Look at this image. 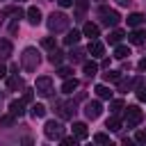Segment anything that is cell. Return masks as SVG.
Segmentation results:
<instances>
[{"label": "cell", "instance_id": "cell-40", "mask_svg": "<svg viewBox=\"0 0 146 146\" xmlns=\"http://www.w3.org/2000/svg\"><path fill=\"white\" fill-rule=\"evenodd\" d=\"M135 139H137L139 144H146V132H137V135H135Z\"/></svg>", "mask_w": 146, "mask_h": 146}, {"label": "cell", "instance_id": "cell-20", "mask_svg": "<svg viewBox=\"0 0 146 146\" xmlns=\"http://www.w3.org/2000/svg\"><path fill=\"white\" fill-rule=\"evenodd\" d=\"M96 96L98 98H103V100H110L112 98V91H110V87H105V84H96Z\"/></svg>", "mask_w": 146, "mask_h": 146}, {"label": "cell", "instance_id": "cell-6", "mask_svg": "<svg viewBox=\"0 0 146 146\" xmlns=\"http://www.w3.org/2000/svg\"><path fill=\"white\" fill-rule=\"evenodd\" d=\"M34 91H36V94H41V96H50V94L55 91V89H52V78H48V75H41V78H36Z\"/></svg>", "mask_w": 146, "mask_h": 146}, {"label": "cell", "instance_id": "cell-38", "mask_svg": "<svg viewBox=\"0 0 146 146\" xmlns=\"http://www.w3.org/2000/svg\"><path fill=\"white\" fill-rule=\"evenodd\" d=\"M137 98H139V100H146V87H144V82H141L139 89H137Z\"/></svg>", "mask_w": 146, "mask_h": 146}, {"label": "cell", "instance_id": "cell-13", "mask_svg": "<svg viewBox=\"0 0 146 146\" xmlns=\"http://www.w3.org/2000/svg\"><path fill=\"white\" fill-rule=\"evenodd\" d=\"M82 34H84V36H89V39H98V34H100V27H98L96 23H84V27H82Z\"/></svg>", "mask_w": 146, "mask_h": 146}, {"label": "cell", "instance_id": "cell-22", "mask_svg": "<svg viewBox=\"0 0 146 146\" xmlns=\"http://www.w3.org/2000/svg\"><path fill=\"white\" fill-rule=\"evenodd\" d=\"M9 55H11V41L0 39V59H7Z\"/></svg>", "mask_w": 146, "mask_h": 146}, {"label": "cell", "instance_id": "cell-43", "mask_svg": "<svg viewBox=\"0 0 146 146\" xmlns=\"http://www.w3.org/2000/svg\"><path fill=\"white\" fill-rule=\"evenodd\" d=\"M16 30H18V21H14V23L9 25V32H11V34H16Z\"/></svg>", "mask_w": 146, "mask_h": 146}, {"label": "cell", "instance_id": "cell-17", "mask_svg": "<svg viewBox=\"0 0 146 146\" xmlns=\"http://www.w3.org/2000/svg\"><path fill=\"white\" fill-rule=\"evenodd\" d=\"M7 16L21 18V16H23V9H21V7H5V9H0V18H7Z\"/></svg>", "mask_w": 146, "mask_h": 146}, {"label": "cell", "instance_id": "cell-36", "mask_svg": "<svg viewBox=\"0 0 146 146\" xmlns=\"http://www.w3.org/2000/svg\"><path fill=\"white\" fill-rule=\"evenodd\" d=\"M94 141H96V144H110V137H107L105 132H96V135H94Z\"/></svg>", "mask_w": 146, "mask_h": 146}, {"label": "cell", "instance_id": "cell-10", "mask_svg": "<svg viewBox=\"0 0 146 146\" xmlns=\"http://www.w3.org/2000/svg\"><path fill=\"white\" fill-rule=\"evenodd\" d=\"M73 7H75V14H73V16H75L78 21H82L84 14H87V9H89V0H75Z\"/></svg>", "mask_w": 146, "mask_h": 146}, {"label": "cell", "instance_id": "cell-46", "mask_svg": "<svg viewBox=\"0 0 146 146\" xmlns=\"http://www.w3.org/2000/svg\"><path fill=\"white\" fill-rule=\"evenodd\" d=\"M0 105H2V94H0Z\"/></svg>", "mask_w": 146, "mask_h": 146}, {"label": "cell", "instance_id": "cell-7", "mask_svg": "<svg viewBox=\"0 0 146 146\" xmlns=\"http://www.w3.org/2000/svg\"><path fill=\"white\" fill-rule=\"evenodd\" d=\"M57 112H59V119H73V114H75V100L57 103Z\"/></svg>", "mask_w": 146, "mask_h": 146}, {"label": "cell", "instance_id": "cell-21", "mask_svg": "<svg viewBox=\"0 0 146 146\" xmlns=\"http://www.w3.org/2000/svg\"><path fill=\"white\" fill-rule=\"evenodd\" d=\"M30 114H32L34 119H43V116H46V105H41V103H34V105L30 107Z\"/></svg>", "mask_w": 146, "mask_h": 146}, {"label": "cell", "instance_id": "cell-30", "mask_svg": "<svg viewBox=\"0 0 146 146\" xmlns=\"http://www.w3.org/2000/svg\"><path fill=\"white\" fill-rule=\"evenodd\" d=\"M121 110H125V105H123V100H121V98L110 100V112H112V114H119Z\"/></svg>", "mask_w": 146, "mask_h": 146}, {"label": "cell", "instance_id": "cell-2", "mask_svg": "<svg viewBox=\"0 0 146 146\" xmlns=\"http://www.w3.org/2000/svg\"><path fill=\"white\" fill-rule=\"evenodd\" d=\"M39 64H41L39 50H36V48H25V50H23V55H21V66H23L27 73H32V71H36V68H39Z\"/></svg>", "mask_w": 146, "mask_h": 146}, {"label": "cell", "instance_id": "cell-18", "mask_svg": "<svg viewBox=\"0 0 146 146\" xmlns=\"http://www.w3.org/2000/svg\"><path fill=\"white\" fill-rule=\"evenodd\" d=\"M144 21H146V16H144V14H139V11H132V14L128 16V25H132V27L141 25Z\"/></svg>", "mask_w": 146, "mask_h": 146}, {"label": "cell", "instance_id": "cell-11", "mask_svg": "<svg viewBox=\"0 0 146 146\" xmlns=\"http://www.w3.org/2000/svg\"><path fill=\"white\" fill-rule=\"evenodd\" d=\"M128 41H130L132 46H141V43L146 41V32H144V30H132V32L128 34Z\"/></svg>", "mask_w": 146, "mask_h": 146}, {"label": "cell", "instance_id": "cell-8", "mask_svg": "<svg viewBox=\"0 0 146 146\" xmlns=\"http://www.w3.org/2000/svg\"><path fill=\"white\" fill-rule=\"evenodd\" d=\"M100 114H103V105H100L98 100H89V103L84 105V116H87V119L94 121V119H98Z\"/></svg>", "mask_w": 146, "mask_h": 146}, {"label": "cell", "instance_id": "cell-28", "mask_svg": "<svg viewBox=\"0 0 146 146\" xmlns=\"http://www.w3.org/2000/svg\"><path fill=\"white\" fill-rule=\"evenodd\" d=\"M128 55H130V48H128V46H119V43H116V48H114V57H116V59H125Z\"/></svg>", "mask_w": 146, "mask_h": 146}, {"label": "cell", "instance_id": "cell-35", "mask_svg": "<svg viewBox=\"0 0 146 146\" xmlns=\"http://www.w3.org/2000/svg\"><path fill=\"white\" fill-rule=\"evenodd\" d=\"M41 46H43L46 50H55V36H46V39L41 41Z\"/></svg>", "mask_w": 146, "mask_h": 146}, {"label": "cell", "instance_id": "cell-4", "mask_svg": "<svg viewBox=\"0 0 146 146\" xmlns=\"http://www.w3.org/2000/svg\"><path fill=\"white\" fill-rule=\"evenodd\" d=\"M141 121H144V112L137 105H128L125 107V125L128 128H137Z\"/></svg>", "mask_w": 146, "mask_h": 146}, {"label": "cell", "instance_id": "cell-3", "mask_svg": "<svg viewBox=\"0 0 146 146\" xmlns=\"http://www.w3.org/2000/svg\"><path fill=\"white\" fill-rule=\"evenodd\" d=\"M98 14H100V23H103L105 27H116V25L121 23V16H119V11H114V9L100 7V9H98Z\"/></svg>", "mask_w": 146, "mask_h": 146}, {"label": "cell", "instance_id": "cell-39", "mask_svg": "<svg viewBox=\"0 0 146 146\" xmlns=\"http://www.w3.org/2000/svg\"><path fill=\"white\" fill-rule=\"evenodd\" d=\"M32 98H34V91H32V89H25V94H23V100H25V103H32Z\"/></svg>", "mask_w": 146, "mask_h": 146}, {"label": "cell", "instance_id": "cell-37", "mask_svg": "<svg viewBox=\"0 0 146 146\" xmlns=\"http://www.w3.org/2000/svg\"><path fill=\"white\" fill-rule=\"evenodd\" d=\"M62 144H64V146H75V144H78V137H75V135H73V137H62Z\"/></svg>", "mask_w": 146, "mask_h": 146}, {"label": "cell", "instance_id": "cell-1", "mask_svg": "<svg viewBox=\"0 0 146 146\" xmlns=\"http://www.w3.org/2000/svg\"><path fill=\"white\" fill-rule=\"evenodd\" d=\"M68 23H71V18H68L64 11H52V14L48 16V30H50L52 34L66 32V30H68Z\"/></svg>", "mask_w": 146, "mask_h": 146}, {"label": "cell", "instance_id": "cell-42", "mask_svg": "<svg viewBox=\"0 0 146 146\" xmlns=\"http://www.w3.org/2000/svg\"><path fill=\"white\" fill-rule=\"evenodd\" d=\"M57 2H59V7H71L75 0H57Z\"/></svg>", "mask_w": 146, "mask_h": 146}, {"label": "cell", "instance_id": "cell-19", "mask_svg": "<svg viewBox=\"0 0 146 146\" xmlns=\"http://www.w3.org/2000/svg\"><path fill=\"white\" fill-rule=\"evenodd\" d=\"M82 68H84V75L87 78H94L98 73V64L96 62H82Z\"/></svg>", "mask_w": 146, "mask_h": 146}, {"label": "cell", "instance_id": "cell-33", "mask_svg": "<svg viewBox=\"0 0 146 146\" xmlns=\"http://www.w3.org/2000/svg\"><path fill=\"white\" fill-rule=\"evenodd\" d=\"M14 119H16V116H14L11 112H9L7 116H0V128H9V125L14 123Z\"/></svg>", "mask_w": 146, "mask_h": 146}, {"label": "cell", "instance_id": "cell-23", "mask_svg": "<svg viewBox=\"0 0 146 146\" xmlns=\"http://www.w3.org/2000/svg\"><path fill=\"white\" fill-rule=\"evenodd\" d=\"M80 36H82V34H80L78 30H71V32L64 36V43H66V46H75V43L80 41Z\"/></svg>", "mask_w": 146, "mask_h": 146}, {"label": "cell", "instance_id": "cell-15", "mask_svg": "<svg viewBox=\"0 0 146 146\" xmlns=\"http://www.w3.org/2000/svg\"><path fill=\"white\" fill-rule=\"evenodd\" d=\"M25 14H27V21H30L32 25H39V23H41V9H39V7H27Z\"/></svg>", "mask_w": 146, "mask_h": 146}, {"label": "cell", "instance_id": "cell-25", "mask_svg": "<svg viewBox=\"0 0 146 146\" xmlns=\"http://www.w3.org/2000/svg\"><path fill=\"white\" fill-rule=\"evenodd\" d=\"M68 59H71L73 64H78V62H84V50H82V48H73V50L68 52Z\"/></svg>", "mask_w": 146, "mask_h": 146}, {"label": "cell", "instance_id": "cell-16", "mask_svg": "<svg viewBox=\"0 0 146 146\" xmlns=\"http://www.w3.org/2000/svg\"><path fill=\"white\" fill-rule=\"evenodd\" d=\"M80 87V82L75 80V78H64V84H62V91L64 94H73L75 89Z\"/></svg>", "mask_w": 146, "mask_h": 146}, {"label": "cell", "instance_id": "cell-45", "mask_svg": "<svg viewBox=\"0 0 146 146\" xmlns=\"http://www.w3.org/2000/svg\"><path fill=\"white\" fill-rule=\"evenodd\" d=\"M5 75H7V68H5L2 64H0V78H5Z\"/></svg>", "mask_w": 146, "mask_h": 146}, {"label": "cell", "instance_id": "cell-44", "mask_svg": "<svg viewBox=\"0 0 146 146\" xmlns=\"http://www.w3.org/2000/svg\"><path fill=\"white\" fill-rule=\"evenodd\" d=\"M116 2H119L121 7H130V2H132V0H116Z\"/></svg>", "mask_w": 146, "mask_h": 146}, {"label": "cell", "instance_id": "cell-24", "mask_svg": "<svg viewBox=\"0 0 146 146\" xmlns=\"http://www.w3.org/2000/svg\"><path fill=\"white\" fill-rule=\"evenodd\" d=\"M125 36V32L123 30H112L110 32V36H107V41L112 43V46H116V43H121V39Z\"/></svg>", "mask_w": 146, "mask_h": 146}, {"label": "cell", "instance_id": "cell-31", "mask_svg": "<svg viewBox=\"0 0 146 146\" xmlns=\"http://www.w3.org/2000/svg\"><path fill=\"white\" fill-rule=\"evenodd\" d=\"M135 84H137V80H130V78L123 80V78H121V80H119V91H130Z\"/></svg>", "mask_w": 146, "mask_h": 146}, {"label": "cell", "instance_id": "cell-26", "mask_svg": "<svg viewBox=\"0 0 146 146\" xmlns=\"http://www.w3.org/2000/svg\"><path fill=\"white\" fill-rule=\"evenodd\" d=\"M62 59H64V52H62V50H57V48H55V50H50V55H48V62H50V64L59 66V64H62Z\"/></svg>", "mask_w": 146, "mask_h": 146}, {"label": "cell", "instance_id": "cell-9", "mask_svg": "<svg viewBox=\"0 0 146 146\" xmlns=\"http://www.w3.org/2000/svg\"><path fill=\"white\" fill-rule=\"evenodd\" d=\"M87 52H91V57H103V55H105V46H103L98 39H91L89 46H87Z\"/></svg>", "mask_w": 146, "mask_h": 146}, {"label": "cell", "instance_id": "cell-12", "mask_svg": "<svg viewBox=\"0 0 146 146\" xmlns=\"http://www.w3.org/2000/svg\"><path fill=\"white\" fill-rule=\"evenodd\" d=\"M71 130H73V135H75L78 139H87V137H89V130H87V123H82V121H75Z\"/></svg>", "mask_w": 146, "mask_h": 146}, {"label": "cell", "instance_id": "cell-27", "mask_svg": "<svg viewBox=\"0 0 146 146\" xmlns=\"http://www.w3.org/2000/svg\"><path fill=\"white\" fill-rule=\"evenodd\" d=\"M105 128H110L112 132H119V130H121V121L116 119V114H112V116L107 119V123H105Z\"/></svg>", "mask_w": 146, "mask_h": 146}, {"label": "cell", "instance_id": "cell-34", "mask_svg": "<svg viewBox=\"0 0 146 146\" xmlns=\"http://www.w3.org/2000/svg\"><path fill=\"white\" fill-rule=\"evenodd\" d=\"M57 75H59V78H71V75H73V68H71V66H59V68H57Z\"/></svg>", "mask_w": 146, "mask_h": 146}, {"label": "cell", "instance_id": "cell-14", "mask_svg": "<svg viewBox=\"0 0 146 146\" xmlns=\"http://www.w3.org/2000/svg\"><path fill=\"white\" fill-rule=\"evenodd\" d=\"M9 112L14 114V116H23L25 114V100L21 98V100H11L9 103Z\"/></svg>", "mask_w": 146, "mask_h": 146}, {"label": "cell", "instance_id": "cell-32", "mask_svg": "<svg viewBox=\"0 0 146 146\" xmlns=\"http://www.w3.org/2000/svg\"><path fill=\"white\" fill-rule=\"evenodd\" d=\"M119 80H121V71H110V68H107L105 82H119Z\"/></svg>", "mask_w": 146, "mask_h": 146}, {"label": "cell", "instance_id": "cell-29", "mask_svg": "<svg viewBox=\"0 0 146 146\" xmlns=\"http://www.w3.org/2000/svg\"><path fill=\"white\" fill-rule=\"evenodd\" d=\"M7 87H9L11 91H16V89H23V80H21L18 75H11V78L7 80Z\"/></svg>", "mask_w": 146, "mask_h": 146}, {"label": "cell", "instance_id": "cell-5", "mask_svg": "<svg viewBox=\"0 0 146 146\" xmlns=\"http://www.w3.org/2000/svg\"><path fill=\"white\" fill-rule=\"evenodd\" d=\"M43 135H46L48 139H62V137H64V125H62V121H46Z\"/></svg>", "mask_w": 146, "mask_h": 146}, {"label": "cell", "instance_id": "cell-41", "mask_svg": "<svg viewBox=\"0 0 146 146\" xmlns=\"http://www.w3.org/2000/svg\"><path fill=\"white\" fill-rule=\"evenodd\" d=\"M137 68H139V71H146V57H141V59L137 62Z\"/></svg>", "mask_w": 146, "mask_h": 146}]
</instances>
